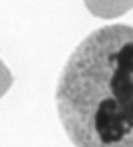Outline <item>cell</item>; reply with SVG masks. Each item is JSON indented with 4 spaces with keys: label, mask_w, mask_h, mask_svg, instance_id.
I'll list each match as a JSON object with an SVG mask.
<instances>
[{
    "label": "cell",
    "mask_w": 133,
    "mask_h": 147,
    "mask_svg": "<svg viewBox=\"0 0 133 147\" xmlns=\"http://www.w3.org/2000/svg\"><path fill=\"white\" fill-rule=\"evenodd\" d=\"M56 106L76 147H133V26L92 32L70 55Z\"/></svg>",
    "instance_id": "cell-1"
},
{
    "label": "cell",
    "mask_w": 133,
    "mask_h": 147,
    "mask_svg": "<svg viewBox=\"0 0 133 147\" xmlns=\"http://www.w3.org/2000/svg\"><path fill=\"white\" fill-rule=\"evenodd\" d=\"M86 8L95 16L115 19L133 7V0H84Z\"/></svg>",
    "instance_id": "cell-2"
},
{
    "label": "cell",
    "mask_w": 133,
    "mask_h": 147,
    "mask_svg": "<svg viewBox=\"0 0 133 147\" xmlns=\"http://www.w3.org/2000/svg\"><path fill=\"white\" fill-rule=\"evenodd\" d=\"M12 83H13V76L11 71L4 64V62L0 60V98L9 90Z\"/></svg>",
    "instance_id": "cell-3"
}]
</instances>
